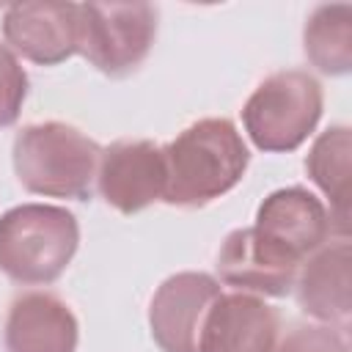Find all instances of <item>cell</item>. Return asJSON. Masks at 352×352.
<instances>
[{
  "label": "cell",
  "mask_w": 352,
  "mask_h": 352,
  "mask_svg": "<svg viewBox=\"0 0 352 352\" xmlns=\"http://www.w3.org/2000/svg\"><path fill=\"white\" fill-rule=\"evenodd\" d=\"M165 192L170 206L198 209L234 190L250 162V151L228 118H201L162 146Z\"/></svg>",
  "instance_id": "1"
},
{
  "label": "cell",
  "mask_w": 352,
  "mask_h": 352,
  "mask_svg": "<svg viewBox=\"0 0 352 352\" xmlns=\"http://www.w3.org/2000/svg\"><path fill=\"white\" fill-rule=\"evenodd\" d=\"M99 143L63 121L28 124L14 138V170L28 192L88 201L99 168Z\"/></svg>",
  "instance_id": "2"
},
{
  "label": "cell",
  "mask_w": 352,
  "mask_h": 352,
  "mask_svg": "<svg viewBox=\"0 0 352 352\" xmlns=\"http://www.w3.org/2000/svg\"><path fill=\"white\" fill-rule=\"evenodd\" d=\"M80 245L77 217L63 206L22 204L0 217V270L28 286L52 283Z\"/></svg>",
  "instance_id": "3"
},
{
  "label": "cell",
  "mask_w": 352,
  "mask_h": 352,
  "mask_svg": "<svg viewBox=\"0 0 352 352\" xmlns=\"http://www.w3.org/2000/svg\"><path fill=\"white\" fill-rule=\"evenodd\" d=\"M324 107L322 85L302 69L270 74L245 102L242 124L261 151H294L316 129Z\"/></svg>",
  "instance_id": "4"
},
{
  "label": "cell",
  "mask_w": 352,
  "mask_h": 352,
  "mask_svg": "<svg viewBox=\"0 0 352 352\" xmlns=\"http://www.w3.org/2000/svg\"><path fill=\"white\" fill-rule=\"evenodd\" d=\"M157 36L151 3H80V52L104 74L135 72Z\"/></svg>",
  "instance_id": "5"
},
{
  "label": "cell",
  "mask_w": 352,
  "mask_h": 352,
  "mask_svg": "<svg viewBox=\"0 0 352 352\" xmlns=\"http://www.w3.org/2000/svg\"><path fill=\"white\" fill-rule=\"evenodd\" d=\"M220 294V283L206 272H176L165 278L148 305L154 344L162 352H198L204 322Z\"/></svg>",
  "instance_id": "6"
},
{
  "label": "cell",
  "mask_w": 352,
  "mask_h": 352,
  "mask_svg": "<svg viewBox=\"0 0 352 352\" xmlns=\"http://www.w3.org/2000/svg\"><path fill=\"white\" fill-rule=\"evenodd\" d=\"M99 195L121 214H135L165 192V157L154 140H116L99 154Z\"/></svg>",
  "instance_id": "7"
},
{
  "label": "cell",
  "mask_w": 352,
  "mask_h": 352,
  "mask_svg": "<svg viewBox=\"0 0 352 352\" xmlns=\"http://www.w3.org/2000/svg\"><path fill=\"white\" fill-rule=\"evenodd\" d=\"M3 36L14 52L55 66L80 52L77 3H11L3 14Z\"/></svg>",
  "instance_id": "8"
},
{
  "label": "cell",
  "mask_w": 352,
  "mask_h": 352,
  "mask_svg": "<svg viewBox=\"0 0 352 352\" xmlns=\"http://www.w3.org/2000/svg\"><path fill=\"white\" fill-rule=\"evenodd\" d=\"M300 261L267 242L256 228H234L217 253L220 280L264 297H286L297 280Z\"/></svg>",
  "instance_id": "9"
},
{
  "label": "cell",
  "mask_w": 352,
  "mask_h": 352,
  "mask_svg": "<svg viewBox=\"0 0 352 352\" xmlns=\"http://www.w3.org/2000/svg\"><path fill=\"white\" fill-rule=\"evenodd\" d=\"M253 228L278 250L302 261L327 242L330 217L322 201L305 187H283L261 201Z\"/></svg>",
  "instance_id": "10"
},
{
  "label": "cell",
  "mask_w": 352,
  "mask_h": 352,
  "mask_svg": "<svg viewBox=\"0 0 352 352\" xmlns=\"http://www.w3.org/2000/svg\"><path fill=\"white\" fill-rule=\"evenodd\" d=\"M280 319L272 305L248 292L220 294L204 322L198 352H275Z\"/></svg>",
  "instance_id": "11"
},
{
  "label": "cell",
  "mask_w": 352,
  "mask_h": 352,
  "mask_svg": "<svg viewBox=\"0 0 352 352\" xmlns=\"http://www.w3.org/2000/svg\"><path fill=\"white\" fill-rule=\"evenodd\" d=\"M77 338V316L50 292H25L8 305L6 352H74Z\"/></svg>",
  "instance_id": "12"
},
{
  "label": "cell",
  "mask_w": 352,
  "mask_h": 352,
  "mask_svg": "<svg viewBox=\"0 0 352 352\" xmlns=\"http://www.w3.org/2000/svg\"><path fill=\"white\" fill-rule=\"evenodd\" d=\"M352 264H349V242L336 239L324 242L311 253L302 272L297 275V302L300 308L324 322L327 327L338 324L341 330L349 324L352 314Z\"/></svg>",
  "instance_id": "13"
},
{
  "label": "cell",
  "mask_w": 352,
  "mask_h": 352,
  "mask_svg": "<svg viewBox=\"0 0 352 352\" xmlns=\"http://www.w3.org/2000/svg\"><path fill=\"white\" fill-rule=\"evenodd\" d=\"M349 126L338 124L324 129L305 157V170L311 182L330 198V231H338L341 239H346L349 234Z\"/></svg>",
  "instance_id": "14"
},
{
  "label": "cell",
  "mask_w": 352,
  "mask_h": 352,
  "mask_svg": "<svg viewBox=\"0 0 352 352\" xmlns=\"http://www.w3.org/2000/svg\"><path fill=\"white\" fill-rule=\"evenodd\" d=\"M305 58L322 74H346L352 69V6H319L302 30Z\"/></svg>",
  "instance_id": "15"
},
{
  "label": "cell",
  "mask_w": 352,
  "mask_h": 352,
  "mask_svg": "<svg viewBox=\"0 0 352 352\" xmlns=\"http://www.w3.org/2000/svg\"><path fill=\"white\" fill-rule=\"evenodd\" d=\"M28 96V74L16 55L0 44V126H11L19 118L22 102Z\"/></svg>",
  "instance_id": "16"
},
{
  "label": "cell",
  "mask_w": 352,
  "mask_h": 352,
  "mask_svg": "<svg viewBox=\"0 0 352 352\" xmlns=\"http://www.w3.org/2000/svg\"><path fill=\"white\" fill-rule=\"evenodd\" d=\"M275 352H349L344 336L327 324H297L275 346Z\"/></svg>",
  "instance_id": "17"
}]
</instances>
